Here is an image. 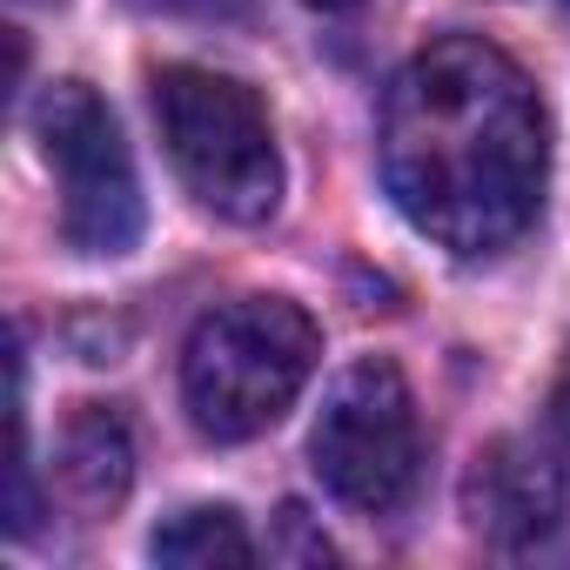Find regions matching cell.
Returning a JSON list of instances; mask_svg holds the SVG:
<instances>
[{
	"label": "cell",
	"mask_w": 570,
	"mask_h": 570,
	"mask_svg": "<svg viewBox=\"0 0 570 570\" xmlns=\"http://www.w3.org/2000/svg\"><path fill=\"white\" fill-rule=\"evenodd\" d=\"M309 463L323 490L356 517H390L410 503L416 470H423V430H416V396L396 363L363 356L330 383L323 416L309 430Z\"/></svg>",
	"instance_id": "4"
},
{
	"label": "cell",
	"mask_w": 570,
	"mask_h": 570,
	"mask_svg": "<svg viewBox=\"0 0 570 570\" xmlns=\"http://www.w3.org/2000/svg\"><path fill=\"white\" fill-rule=\"evenodd\" d=\"M275 530H282L275 557H289V563H330V557H336V550H330V537H323V530H309V510H303V503H282Z\"/></svg>",
	"instance_id": "9"
},
{
	"label": "cell",
	"mask_w": 570,
	"mask_h": 570,
	"mask_svg": "<svg viewBox=\"0 0 570 570\" xmlns=\"http://www.w3.org/2000/svg\"><path fill=\"white\" fill-rule=\"evenodd\" d=\"M563 503H570L563 470H557L543 450L517 443V436L483 443L476 463H470V476H463V517H470V530H476L483 543H497V550H530V543H543V537L563 523Z\"/></svg>",
	"instance_id": "6"
},
{
	"label": "cell",
	"mask_w": 570,
	"mask_h": 570,
	"mask_svg": "<svg viewBox=\"0 0 570 570\" xmlns=\"http://www.w3.org/2000/svg\"><path fill=\"white\" fill-rule=\"evenodd\" d=\"M135 8H155V14H235L242 0H135Z\"/></svg>",
	"instance_id": "11"
},
{
	"label": "cell",
	"mask_w": 570,
	"mask_h": 570,
	"mask_svg": "<svg viewBox=\"0 0 570 570\" xmlns=\"http://www.w3.org/2000/svg\"><path fill=\"white\" fill-rule=\"evenodd\" d=\"M148 550H155V563H181V570H228V563L255 557V543L228 503H195V510L168 517Z\"/></svg>",
	"instance_id": "8"
},
{
	"label": "cell",
	"mask_w": 570,
	"mask_h": 570,
	"mask_svg": "<svg viewBox=\"0 0 570 570\" xmlns=\"http://www.w3.org/2000/svg\"><path fill=\"white\" fill-rule=\"evenodd\" d=\"M309 8H323V14H343V8H356V0H309Z\"/></svg>",
	"instance_id": "12"
},
{
	"label": "cell",
	"mask_w": 570,
	"mask_h": 570,
	"mask_svg": "<svg viewBox=\"0 0 570 570\" xmlns=\"http://www.w3.org/2000/svg\"><path fill=\"white\" fill-rule=\"evenodd\" d=\"M155 121H161L175 175L188 181V195L208 215H222L235 228H255L275 215L282 155H275L268 108L248 81L215 75V68H161L155 75Z\"/></svg>",
	"instance_id": "3"
},
{
	"label": "cell",
	"mask_w": 570,
	"mask_h": 570,
	"mask_svg": "<svg viewBox=\"0 0 570 570\" xmlns=\"http://www.w3.org/2000/svg\"><path fill=\"white\" fill-rule=\"evenodd\" d=\"M41 155L61 181V235L75 255H128L141 242L135 155L88 81H55L35 108Z\"/></svg>",
	"instance_id": "5"
},
{
	"label": "cell",
	"mask_w": 570,
	"mask_h": 570,
	"mask_svg": "<svg viewBox=\"0 0 570 570\" xmlns=\"http://www.w3.org/2000/svg\"><path fill=\"white\" fill-rule=\"evenodd\" d=\"M323 356L316 323L289 296H242L195 323L181 350V403L208 443H255L289 416Z\"/></svg>",
	"instance_id": "2"
},
{
	"label": "cell",
	"mask_w": 570,
	"mask_h": 570,
	"mask_svg": "<svg viewBox=\"0 0 570 570\" xmlns=\"http://www.w3.org/2000/svg\"><path fill=\"white\" fill-rule=\"evenodd\" d=\"M383 188L450 255L510 248L550 181V121L530 75L483 35H443L383 95Z\"/></svg>",
	"instance_id": "1"
},
{
	"label": "cell",
	"mask_w": 570,
	"mask_h": 570,
	"mask_svg": "<svg viewBox=\"0 0 570 570\" xmlns=\"http://www.w3.org/2000/svg\"><path fill=\"white\" fill-rule=\"evenodd\" d=\"M550 430H557V443L570 450V363H563L557 383H550Z\"/></svg>",
	"instance_id": "10"
},
{
	"label": "cell",
	"mask_w": 570,
	"mask_h": 570,
	"mask_svg": "<svg viewBox=\"0 0 570 570\" xmlns=\"http://www.w3.org/2000/svg\"><path fill=\"white\" fill-rule=\"evenodd\" d=\"M55 456H61V463H55V470H61V490H68L88 517L115 510V503L128 497V483H135V436H128V423H121L108 403H81V410L68 416Z\"/></svg>",
	"instance_id": "7"
}]
</instances>
